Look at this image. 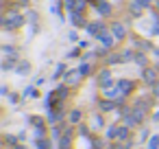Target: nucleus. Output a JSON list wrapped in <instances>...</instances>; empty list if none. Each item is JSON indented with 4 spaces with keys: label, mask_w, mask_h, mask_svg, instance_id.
<instances>
[{
    "label": "nucleus",
    "mask_w": 159,
    "mask_h": 149,
    "mask_svg": "<svg viewBox=\"0 0 159 149\" xmlns=\"http://www.w3.org/2000/svg\"><path fill=\"white\" fill-rule=\"evenodd\" d=\"M13 64H16V59H5V62H2V68L9 70V68H13Z\"/></svg>",
    "instance_id": "obj_25"
},
{
    "label": "nucleus",
    "mask_w": 159,
    "mask_h": 149,
    "mask_svg": "<svg viewBox=\"0 0 159 149\" xmlns=\"http://www.w3.org/2000/svg\"><path fill=\"white\" fill-rule=\"evenodd\" d=\"M109 149H131V140H124V142H113V145H109Z\"/></svg>",
    "instance_id": "obj_18"
},
{
    "label": "nucleus",
    "mask_w": 159,
    "mask_h": 149,
    "mask_svg": "<svg viewBox=\"0 0 159 149\" xmlns=\"http://www.w3.org/2000/svg\"><path fill=\"white\" fill-rule=\"evenodd\" d=\"M98 13L109 16V13H111V5H109V2H98Z\"/></svg>",
    "instance_id": "obj_16"
},
{
    "label": "nucleus",
    "mask_w": 159,
    "mask_h": 149,
    "mask_svg": "<svg viewBox=\"0 0 159 149\" xmlns=\"http://www.w3.org/2000/svg\"><path fill=\"white\" fill-rule=\"evenodd\" d=\"M63 70H66V66H63V64H59V66H57V70H55V75H52V77H61V75H63Z\"/></svg>",
    "instance_id": "obj_27"
},
{
    "label": "nucleus",
    "mask_w": 159,
    "mask_h": 149,
    "mask_svg": "<svg viewBox=\"0 0 159 149\" xmlns=\"http://www.w3.org/2000/svg\"><path fill=\"white\" fill-rule=\"evenodd\" d=\"M98 83H100L105 90H107V88H111V83H113V81H111V72H109V70H102V72H100V77H98Z\"/></svg>",
    "instance_id": "obj_9"
},
{
    "label": "nucleus",
    "mask_w": 159,
    "mask_h": 149,
    "mask_svg": "<svg viewBox=\"0 0 159 149\" xmlns=\"http://www.w3.org/2000/svg\"><path fill=\"white\" fill-rule=\"evenodd\" d=\"M70 22H72L74 27H83V24H85V20H83V16H81L79 11H70Z\"/></svg>",
    "instance_id": "obj_11"
},
{
    "label": "nucleus",
    "mask_w": 159,
    "mask_h": 149,
    "mask_svg": "<svg viewBox=\"0 0 159 149\" xmlns=\"http://www.w3.org/2000/svg\"><path fill=\"white\" fill-rule=\"evenodd\" d=\"M31 123L37 125V127H46V125H44V118H39V116H31Z\"/></svg>",
    "instance_id": "obj_24"
},
{
    "label": "nucleus",
    "mask_w": 159,
    "mask_h": 149,
    "mask_svg": "<svg viewBox=\"0 0 159 149\" xmlns=\"http://www.w3.org/2000/svg\"><path fill=\"white\" fill-rule=\"evenodd\" d=\"M7 2H9V0H7Z\"/></svg>",
    "instance_id": "obj_37"
},
{
    "label": "nucleus",
    "mask_w": 159,
    "mask_h": 149,
    "mask_svg": "<svg viewBox=\"0 0 159 149\" xmlns=\"http://www.w3.org/2000/svg\"><path fill=\"white\" fill-rule=\"evenodd\" d=\"M92 149H105V145H102L100 140H94V145H92Z\"/></svg>",
    "instance_id": "obj_30"
},
{
    "label": "nucleus",
    "mask_w": 159,
    "mask_h": 149,
    "mask_svg": "<svg viewBox=\"0 0 159 149\" xmlns=\"http://www.w3.org/2000/svg\"><path fill=\"white\" fill-rule=\"evenodd\" d=\"M118 88H120L122 94H131L133 88H135V83H133L131 79H122V81H118Z\"/></svg>",
    "instance_id": "obj_7"
},
{
    "label": "nucleus",
    "mask_w": 159,
    "mask_h": 149,
    "mask_svg": "<svg viewBox=\"0 0 159 149\" xmlns=\"http://www.w3.org/2000/svg\"><path fill=\"white\" fill-rule=\"evenodd\" d=\"M116 105H118V101H111V99H109V101H102V103H100V110H102V112H109V110H113Z\"/></svg>",
    "instance_id": "obj_17"
},
{
    "label": "nucleus",
    "mask_w": 159,
    "mask_h": 149,
    "mask_svg": "<svg viewBox=\"0 0 159 149\" xmlns=\"http://www.w3.org/2000/svg\"><path fill=\"white\" fill-rule=\"evenodd\" d=\"M155 5H157V11H159V0H155Z\"/></svg>",
    "instance_id": "obj_34"
},
{
    "label": "nucleus",
    "mask_w": 159,
    "mask_h": 149,
    "mask_svg": "<svg viewBox=\"0 0 159 149\" xmlns=\"http://www.w3.org/2000/svg\"><path fill=\"white\" fill-rule=\"evenodd\" d=\"M142 118H144V112L137 107V110H133V112H129V114H124V123L129 125V127H133V125H139L142 123Z\"/></svg>",
    "instance_id": "obj_3"
},
{
    "label": "nucleus",
    "mask_w": 159,
    "mask_h": 149,
    "mask_svg": "<svg viewBox=\"0 0 159 149\" xmlns=\"http://www.w3.org/2000/svg\"><path fill=\"white\" fill-rule=\"evenodd\" d=\"M24 97H29V99H33V97H35V99H37V90H35L33 86H29V88L24 90Z\"/></svg>",
    "instance_id": "obj_21"
},
{
    "label": "nucleus",
    "mask_w": 159,
    "mask_h": 149,
    "mask_svg": "<svg viewBox=\"0 0 159 149\" xmlns=\"http://www.w3.org/2000/svg\"><path fill=\"white\" fill-rule=\"evenodd\" d=\"M72 134H74L72 127H66V129H63V136L59 138V149H68V147H70V142H72Z\"/></svg>",
    "instance_id": "obj_4"
},
{
    "label": "nucleus",
    "mask_w": 159,
    "mask_h": 149,
    "mask_svg": "<svg viewBox=\"0 0 159 149\" xmlns=\"http://www.w3.org/2000/svg\"><path fill=\"white\" fill-rule=\"evenodd\" d=\"M155 53H157V55H159V48H157V51H155Z\"/></svg>",
    "instance_id": "obj_36"
},
{
    "label": "nucleus",
    "mask_w": 159,
    "mask_h": 149,
    "mask_svg": "<svg viewBox=\"0 0 159 149\" xmlns=\"http://www.w3.org/2000/svg\"><path fill=\"white\" fill-rule=\"evenodd\" d=\"M16 70H18V75H26V72L31 70V64H29V62H20V64L16 66Z\"/></svg>",
    "instance_id": "obj_15"
},
{
    "label": "nucleus",
    "mask_w": 159,
    "mask_h": 149,
    "mask_svg": "<svg viewBox=\"0 0 159 149\" xmlns=\"http://www.w3.org/2000/svg\"><path fill=\"white\" fill-rule=\"evenodd\" d=\"M118 62H124V57H122V55H111V57L107 59V64H118Z\"/></svg>",
    "instance_id": "obj_23"
},
{
    "label": "nucleus",
    "mask_w": 159,
    "mask_h": 149,
    "mask_svg": "<svg viewBox=\"0 0 159 149\" xmlns=\"http://www.w3.org/2000/svg\"><path fill=\"white\" fill-rule=\"evenodd\" d=\"M135 2H137L142 9H144V7H150V0H135Z\"/></svg>",
    "instance_id": "obj_29"
},
{
    "label": "nucleus",
    "mask_w": 159,
    "mask_h": 149,
    "mask_svg": "<svg viewBox=\"0 0 159 149\" xmlns=\"http://www.w3.org/2000/svg\"><path fill=\"white\" fill-rule=\"evenodd\" d=\"M142 77H144V81L150 83V86L157 83V72H155V68H144V75H142Z\"/></svg>",
    "instance_id": "obj_10"
},
{
    "label": "nucleus",
    "mask_w": 159,
    "mask_h": 149,
    "mask_svg": "<svg viewBox=\"0 0 159 149\" xmlns=\"http://www.w3.org/2000/svg\"><path fill=\"white\" fill-rule=\"evenodd\" d=\"M135 62H137L139 66H146V57H144V55H135Z\"/></svg>",
    "instance_id": "obj_28"
},
{
    "label": "nucleus",
    "mask_w": 159,
    "mask_h": 149,
    "mask_svg": "<svg viewBox=\"0 0 159 149\" xmlns=\"http://www.w3.org/2000/svg\"><path fill=\"white\" fill-rule=\"evenodd\" d=\"M124 35H126V31H124V27H122L120 22H116V24H113V37H116V40H122Z\"/></svg>",
    "instance_id": "obj_12"
},
{
    "label": "nucleus",
    "mask_w": 159,
    "mask_h": 149,
    "mask_svg": "<svg viewBox=\"0 0 159 149\" xmlns=\"http://www.w3.org/2000/svg\"><path fill=\"white\" fill-rule=\"evenodd\" d=\"M152 94L159 97V83H152Z\"/></svg>",
    "instance_id": "obj_31"
},
{
    "label": "nucleus",
    "mask_w": 159,
    "mask_h": 149,
    "mask_svg": "<svg viewBox=\"0 0 159 149\" xmlns=\"http://www.w3.org/2000/svg\"><path fill=\"white\" fill-rule=\"evenodd\" d=\"M148 149H159V136H152V138H150Z\"/></svg>",
    "instance_id": "obj_22"
},
{
    "label": "nucleus",
    "mask_w": 159,
    "mask_h": 149,
    "mask_svg": "<svg viewBox=\"0 0 159 149\" xmlns=\"http://www.w3.org/2000/svg\"><path fill=\"white\" fill-rule=\"evenodd\" d=\"M85 29H87V33H89V35L98 37V35L105 31V24H102V22H89V24H85Z\"/></svg>",
    "instance_id": "obj_5"
},
{
    "label": "nucleus",
    "mask_w": 159,
    "mask_h": 149,
    "mask_svg": "<svg viewBox=\"0 0 159 149\" xmlns=\"http://www.w3.org/2000/svg\"><path fill=\"white\" fill-rule=\"evenodd\" d=\"M5 142H9V145H11L13 149H16V147L20 145V140H18L16 136H11V134H7V136H5Z\"/></svg>",
    "instance_id": "obj_19"
},
{
    "label": "nucleus",
    "mask_w": 159,
    "mask_h": 149,
    "mask_svg": "<svg viewBox=\"0 0 159 149\" xmlns=\"http://www.w3.org/2000/svg\"><path fill=\"white\" fill-rule=\"evenodd\" d=\"M98 40H100V44H102L105 48H111V46H113V40H116V37H113V35H109V33H107V29H105V31H102V33L98 35Z\"/></svg>",
    "instance_id": "obj_8"
},
{
    "label": "nucleus",
    "mask_w": 159,
    "mask_h": 149,
    "mask_svg": "<svg viewBox=\"0 0 159 149\" xmlns=\"http://www.w3.org/2000/svg\"><path fill=\"white\" fill-rule=\"evenodd\" d=\"M81 79H83L81 70H70V72L66 75V83H68V86H76V83H79Z\"/></svg>",
    "instance_id": "obj_6"
},
{
    "label": "nucleus",
    "mask_w": 159,
    "mask_h": 149,
    "mask_svg": "<svg viewBox=\"0 0 159 149\" xmlns=\"http://www.w3.org/2000/svg\"><path fill=\"white\" fill-rule=\"evenodd\" d=\"M16 149H26V147H24V145H18V147H16Z\"/></svg>",
    "instance_id": "obj_33"
},
{
    "label": "nucleus",
    "mask_w": 159,
    "mask_h": 149,
    "mask_svg": "<svg viewBox=\"0 0 159 149\" xmlns=\"http://www.w3.org/2000/svg\"><path fill=\"white\" fill-rule=\"evenodd\" d=\"M35 145H37V149H52V142L48 138H37Z\"/></svg>",
    "instance_id": "obj_14"
},
{
    "label": "nucleus",
    "mask_w": 159,
    "mask_h": 149,
    "mask_svg": "<svg viewBox=\"0 0 159 149\" xmlns=\"http://www.w3.org/2000/svg\"><path fill=\"white\" fill-rule=\"evenodd\" d=\"M79 70H81V75H83V77H87V75H89V70H92V68H89V64H83V66H81V68H79Z\"/></svg>",
    "instance_id": "obj_26"
},
{
    "label": "nucleus",
    "mask_w": 159,
    "mask_h": 149,
    "mask_svg": "<svg viewBox=\"0 0 159 149\" xmlns=\"http://www.w3.org/2000/svg\"><path fill=\"white\" fill-rule=\"evenodd\" d=\"M81 116H83V112H81V110H74V112L70 114V123H79Z\"/></svg>",
    "instance_id": "obj_20"
},
{
    "label": "nucleus",
    "mask_w": 159,
    "mask_h": 149,
    "mask_svg": "<svg viewBox=\"0 0 159 149\" xmlns=\"http://www.w3.org/2000/svg\"><path fill=\"white\" fill-rule=\"evenodd\" d=\"M94 2H102V0H94Z\"/></svg>",
    "instance_id": "obj_35"
},
{
    "label": "nucleus",
    "mask_w": 159,
    "mask_h": 149,
    "mask_svg": "<svg viewBox=\"0 0 159 149\" xmlns=\"http://www.w3.org/2000/svg\"><path fill=\"white\" fill-rule=\"evenodd\" d=\"M22 22H24V18H22L18 11H9V13L2 18V27H5L7 31H13V29L22 27Z\"/></svg>",
    "instance_id": "obj_1"
},
{
    "label": "nucleus",
    "mask_w": 159,
    "mask_h": 149,
    "mask_svg": "<svg viewBox=\"0 0 159 149\" xmlns=\"http://www.w3.org/2000/svg\"><path fill=\"white\" fill-rule=\"evenodd\" d=\"M107 138H109V140L118 138L120 142H122V140H129V125H122V127H109V129H107Z\"/></svg>",
    "instance_id": "obj_2"
},
{
    "label": "nucleus",
    "mask_w": 159,
    "mask_h": 149,
    "mask_svg": "<svg viewBox=\"0 0 159 149\" xmlns=\"http://www.w3.org/2000/svg\"><path fill=\"white\" fill-rule=\"evenodd\" d=\"M61 118H63V110H55V112L50 110V112H48V121H50V123H57V121H61Z\"/></svg>",
    "instance_id": "obj_13"
},
{
    "label": "nucleus",
    "mask_w": 159,
    "mask_h": 149,
    "mask_svg": "<svg viewBox=\"0 0 159 149\" xmlns=\"http://www.w3.org/2000/svg\"><path fill=\"white\" fill-rule=\"evenodd\" d=\"M155 121H159V110H157V112H155Z\"/></svg>",
    "instance_id": "obj_32"
}]
</instances>
